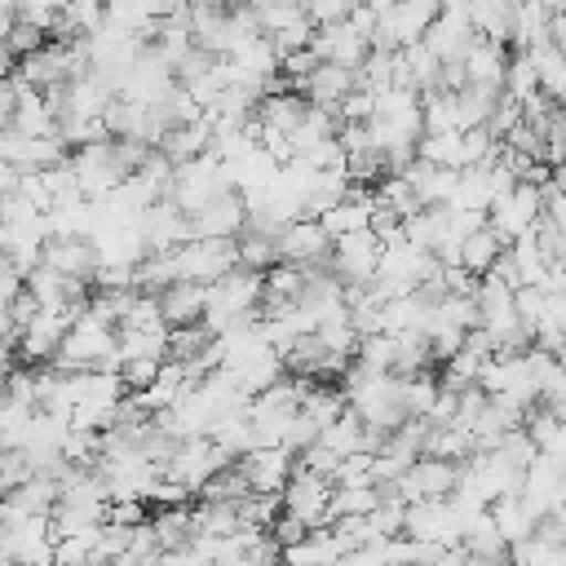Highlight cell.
Here are the masks:
<instances>
[{
	"mask_svg": "<svg viewBox=\"0 0 566 566\" xmlns=\"http://www.w3.org/2000/svg\"><path fill=\"white\" fill-rule=\"evenodd\" d=\"M71 323H75V314H71V310H40V314H35V323H27V327H22V336H18V358H22L27 367L53 363V354H57V345L66 340Z\"/></svg>",
	"mask_w": 566,
	"mask_h": 566,
	"instance_id": "52a82bcc",
	"label": "cell"
},
{
	"mask_svg": "<svg viewBox=\"0 0 566 566\" xmlns=\"http://www.w3.org/2000/svg\"><path fill=\"white\" fill-rule=\"evenodd\" d=\"M22 88H27V80H22L18 71L0 80V124H13V115H18V102H22Z\"/></svg>",
	"mask_w": 566,
	"mask_h": 566,
	"instance_id": "1f68e13d",
	"label": "cell"
},
{
	"mask_svg": "<svg viewBox=\"0 0 566 566\" xmlns=\"http://www.w3.org/2000/svg\"><path fill=\"white\" fill-rule=\"evenodd\" d=\"M318 442L345 460V455H354V451H367V424H363V416L349 407L345 416H336V420L318 433Z\"/></svg>",
	"mask_w": 566,
	"mask_h": 566,
	"instance_id": "603a6c76",
	"label": "cell"
},
{
	"mask_svg": "<svg viewBox=\"0 0 566 566\" xmlns=\"http://www.w3.org/2000/svg\"><path fill=\"white\" fill-rule=\"evenodd\" d=\"M504 248H509V243H504V239H500L491 226H478V230H473V234L460 243L455 265H460V270H469L473 279H486V274L495 270V261L504 256Z\"/></svg>",
	"mask_w": 566,
	"mask_h": 566,
	"instance_id": "e0dca14e",
	"label": "cell"
},
{
	"mask_svg": "<svg viewBox=\"0 0 566 566\" xmlns=\"http://www.w3.org/2000/svg\"><path fill=\"white\" fill-rule=\"evenodd\" d=\"M478 40V31H473V22H469V13H451V9H442L438 13V22L424 31V44L442 57V62H460L464 53H469V44Z\"/></svg>",
	"mask_w": 566,
	"mask_h": 566,
	"instance_id": "4fadbf2b",
	"label": "cell"
},
{
	"mask_svg": "<svg viewBox=\"0 0 566 566\" xmlns=\"http://www.w3.org/2000/svg\"><path fill=\"white\" fill-rule=\"evenodd\" d=\"M226 464H234L208 433H199V438H181V447H177V455L159 469L164 478H172V482H181V486H190V491H203Z\"/></svg>",
	"mask_w": 566,
	"mask_h": 566,
	"instance_id": "7a4b0ae2",
	"label": "cell"
},
{
	"mask_svg": "<svg viewBox=\"0 0 566 566\" xmlns=\"http://www.w3.org/2000/svg\"><path fill=\"white\" fill-rule=\"evenodd\" d=\"M18 195H22L31 208H40V212L53 208V195H49V186H44V172H22V177H18Z\"/></svg>",
	"mask_w": 566,
	"mask_h": 566,
	"instance_id": "4dcf8cb0",
	"label": "cell"
},
{
	"mask_svg": "<svg viewBox=\"0 0 566 566\" xmlns=\"http://www.w3.org/2000/svg\"><path fill=\"white\" fill-rule=\"evenodd\" d=\"M13 128H22L27 137H57V111L44 102L40 88H22V102H18V115H13Z\"/></svg>",
	"mask_w": 566,
	"mask_h": 566,
	"instance_id": "ffe728a7",
	"label": "cell"
},
{
	"mask_svg": "<svg viewBox=\"0 0 566 566\" xmlns=\"http://www.w3.org/2000/svg\"><path fill=\"white\" fill-rule=\"evenodd\" d=\"M332 486H336L332 478L296 464L292 478H287V486H283V513L301 517L310 531L314 526H327L332 522Z\"/></svg>",
	"mask_w": 566,
	"mask_h": 566,
	"instance_id": "3957f363",
	"label": "cell"
},
{
	"mask_svg": "<svg viewBox=\"0 0 566 566\" xmlns=\"http://www.w3.org/2000/svg\"><path fill=\"white\" fill-rule=\"evenodd\" d=\"M150 531H155V539H159L164 553H168V548H186V544L195 539V517H190V509H181V504H164V509L150 517Z\"/></svg>",
	"mask_w": 566,
	"mask_h": 566,
	"instance_id": "cb8c5ba5",
	"label": "cell"
},
{
	"mask_svg": "<svg viewBox=\"0 0 566 566\" xmlns=\"http://www.w3.org/2000/svg\"><path fill=\"white\" fill-rule=\"evenodd\" d=\"M358 4H363V9H371V13L380 18V13H389V4H394V0H358Z\"/></svg>",
	"mask_w": 566,
	"mask_h": 566,
	"instance_id": "f35d334b",
	"label": "cell"
},
{
	"mask_svg": "<svg viewBox=\"0 0 566 566\" xmlns=\"http://www.w3.org/2000/svg\"><path fill=\"white\" fill-rule=\"evenodd\" d=\"M314 53L323 62H340V66H363V57L371 53V40L367 31H358L349 18L345 22H332V27H314Z\"/></svg>",
	"mask_w": 566,
	"mask_h": 566,
	"instance_id": "30bf717a",
	"label": "cell"
},
{
	"mask_svg": "<svg viewBox=\"0 0 566 566\" xmlns=\"http://www.w3.org/2000/svg\"><path fill=\"white\" fill-rule=\"evenodd\" d=\"M398 500L416 504V500H447L460 486V460H442V455H420L407 464V473L394 482Z\"/></svg>",
	"mask_w": 566,
	"mask_h": 566,
	"instance_id": "277c9868",
	"label": "cell"
},
{
	"mask_svg": "<svg viewBox=\"0 0 566 566\" xmlns=\"http://www.w3.org/2000/svg\"><path fill=\"white\" fill-rule=\"evenodd\" d=\"M44 40H49V31H44V27H35V22L18 18V22H13V31H9V35L0 40V44H4V49H9V53H13L18 62H22V57H31V53H35V49H40Z\"/></svg>",
	"mask_w": 566,
	"mask_h": 566,
	"instance_id": "4316f807",
	"label": "cell"
},
{
	"mask_svg": "<svg viewBox=\"0 0 566 566\" xmlns=\"http://www.w3.org/2000/svg\"><path fill=\"white\" fill-rule=\"evenodd\" d=\"M159 358H119V376H124V385H128V394H142V389H150L155 385V376H159Z\"/></svg>",
	"mask_w": 566,
	"mask_h": 566,
	"instance_id": "83f0119b",
	"label": "cell"
},
{
	"mask_svg": "<svg viewBox=\"0 0 566 566\" xmlns=\"http://www.w3.org/2000/svg\"><path fill=\"white\" fill-rule=\"evenodd\" d=\"M18 177H22V168H13V164H4V159H0V203L18 190Z\"/></svg>",
	"mask_w": 566,
	"mask_h": 566,
	"instance_id": "8d00e7d4",
	"label": "cell"
},
{
	"mask_svg": "<svg viewBox=\"0 0 566 566\" xmlns=\"http://www.w3.org/2000/svg\"><path fill=\"white\" fill-rule=\"evenodd\" d=\"M150 9V18H181L190 0H142Z\"/></svg>",
	"mask_w": 566,
	"mask_h": 566,
	"instance_id": "d590c367",
	"label": "cell"
},
{
	"mask_svg": "<svg viewBox=\"0 0 566 566\" xmlns=\"http://www.w3.org/2000/svg\"><path fill=\"white\" fill-rule=\"evenodd\" d=\"M509 57H513V49H509V44H500V40H491V35H478V40L469 44V53L460 57V66H464V84L504 88Z\"/></svg>",
	"mask_w": 566,
	"mask_h": 566,
	"instance_id": "8fae6325",
	"label": "cell"
},
{
	"mask_svg": "<svg viewBox=\"0 0 566 566\" xmlns=\"http://www.w3.org/2000/svg\"><path fill=\"white\" fill-rule=\"evenodd\" d=\"M562 270H566V265H562Z\"/></svg>",
	"mask_w": 566,
	"mask_h": 566,
	"instance_id": "ab89813d",
	"label": "cell"
},
{
	"mask_svg": "<svg viewBox=\"0 0 566 566\" xmlns=\"http://www.w3.org/2000/svg\"><path fill=\"white\" fill-rule=\"evenodd\" d=\"M35 314H40V301H35V292H31V287H22V292L9 301V318H13V327L22 332L27 323H35Z\"/></svg>",
	"mask_w": 566,
	"mask_h": 566,
	"instance_id": "836d02e7",
	"label": "cell"
},
{
	"mask_svg": "<svg viewBox=\"0 0 566 566\" xmlns=\"http://www.w3.org/2000/svg\"><path fill=\"white\" fill-rule=\"evenodd\" d=\"M234 464L243 469V478H248V486L256 495H283V486H287V478L296 469V451H287V447H252Z\"/></svg>",
	"mask_w": 566,
	"mask_h": 566,
	"instance_id": "ba28073f",
	"label": "cell"
},
{
	"mask_svg": "<svg viewBox=\"0 0 566 566\" xmlns=\"http://www.w3.org/2000/svg\"><path fill=\"white\" fill-rule=\"evenodd\" d=\"M27 150H31V137L13 124H0V159L13 168H27Z\"/></svg>",
	"mask_w": 566,
	"mask_h": 566,
	"instance_id": "f546056e",
	"label": "cell"
},
{
	"mask_svg": "<svg viewBox=\"0 0 566 566\" xmlns=\"http://www.w3.org/2000/svg\"><path fill=\"white\" fill-rule=\"evenodd\" d=\"M119 358H159L168 363V323L159 327H115Z\"/></svg>",
	"mask_w": 566,
	"mask_h": 566,
	"instance_id": "7402d4cb",
	"label": "cell"
},
{
	"mask_svg": "<svg viewBox=\"0 0 566 566\" xmlns=\"http://www.w3.org/2000/svg\"><path fill=\"white\" fill-rule=\"evenodd\" d=\"M13 71H18V57H13V53L0 44V80H4V75H13Z\"/></svg>",
	"mask_w": 566,
	"mask_h": 566,
	"instance_id": "74e56055",
	"label": "cell"
},
{
	"mask_svg": "<svg viewBox=\"0 0 566 566\" xmlns=\"http://www.w3.org/2000/svg\"><path fill=\"white\" fill-rule=\"evenodd\" d=\"M217 336L208 332V323H181L168 327V363H195Z\"/></svg>",
	"mask_w": 566,
	"mask_h": 566,
	"instance_id": "d4e9b609",
	"label": "cell"
},
{
	"mask_svg": "<svg viewBox=\"0 0 566 566\" xmlns=\"http://www.w3.org/2000/svg\"><path fill=\"white\" fill-rule=\"evenodd\" d=\"M159 310H164V323L168 327H181V323H203V310H208V283H190V279H177L159 292Z\"/></svg>",
	"mask_w": 566,
	"mask_h": 566,
	"instance_id": "9a60e30c",
	"label": "cell"
},
{
	"mask_svg": "<svg viewBox=\"0 0 566 566\" xmlns=\"http://www.w3.org/2000/svg\"><path fill=\"white\" fill-rule=\"evenodd\" d=\"M491 517H495L500 535L509 539V548H513V544H522V539H531V535H535V526H539V513L522 500V491H517V495L495 500V504H491Z\"/></svg>",
	"mask_w": 566,
	"mask_h": 566,
	"instance_id": "d6986e66",
	"label": "cell"
},
{
	"mask_svg": "<svg viewBox=\"0 0 566 566\" xmlns=\"http://www.w3.org/2000/svg\"><path fill=\"white\" fill-rule=\"evenodd\" d=\"M332 243H336V239L323 230L318 217H292V221L279 230V252H283V261H292V265H301V270L327 265V261H332Z\"/></svg>",
	"mask_w": 566,
	"mask_h": 566,
	"instance_id": "8992f818",
	"label": "cell"
},
{
	"mask_svg": "<svg viewBox=\"0 0 566 566\" xmlns=\"http://www.w3.org/2000/svg\"><path fill=\"white\" fill-rule=\"evenodd\" d=\"M460 548H464L469 557H478V562H509V539L500 535V526H495L491 509H482V513L464 526Z\"/></svg>",
	"mask_w": 566,
	"mask_h": 566,
	"instance_id": "ac0fdd59",
	"label": "cell"
},
{
	"mask_svg": "<svg viewBox=\"0 0 566 566\" xmlns=\"http://www.w3.org/2000/svg\"><path fill=\"white\" fill-rule=\"evenodd\" d=\"M168 261H172V279L217 283L221 274H230L239 265V248H234V239H186L168 252Z\"/></svg>",
	"mask_w": 566,
	"mask_h": 566,
	"instance_id": "6da1fadb",
	"label": "cell"
},
{
	"mask_svg": "<svg viewBox=\"0 0 566 566\" xmlns=\"http://www.w3.org/2000/svg\"><path fill=\"white\" fill-rule=\"evenodd\" d=\"M310 111V97L296 93V88H279V93H265L256 102V124L261 128H279V133H292Z\"/></svg>",
	"mask_w": 566,
	"mask_h": 566,
	"instance_id": "2e32d148",
	"label": "cell"
},
{
	"mask_svg": "<svg viewBox=\"0 0 566 566\" xmlns=\"http://www.w3.org/2000/svg\"><path fill=\"white\" fill-rule=\"evenodd\" d=\"M234 248H239V265H248V270H256V274H265V270H274V265L283 261L279 234H265V230H252V226L239 230Z\"/></svg>",
	"mask_w": 566,
	"mask_h": 566,
	"instance_id": "44dd1931",
	"label": "cell"
},
{
	"mask_svg": "<svg viewBox=\"0 0 566 566\" xmlns=\"http://www.w3.org/2000/svg\"><path fill=\"white\" fill-rule=\"evenodd\" d=\"M380 239L371 234V226L367 230H354V234H340L336 243H332V270H336V279L345 283V287H354V283H371L376 279V265H380Z\"/></svg>",
	"mask_w": 566,
	"mask_h": 566,
	"instance_id": "5b68a950",
	"label": "cell"
},
{
	"mask_svg": "<svg viewBox=\"0 0 566 566\" xmlns=\"http://www.w3.org/2000/svg\"><path fill=\"white\" fill-rule=\"evenodd\" d=\"M358 88V71L354 66H340V62H318V71L301 84V93L314 102V106H340L349 93Z\"/></svg>",
	"mask_w": 566,
	"mask_h": 566,
	"instance_id": "5bb4252c",
	"label": "cell"
},
{
	"mask_svg": "<svg viewBox=\"0 0 566 566\" xmlns=\"http://www.w3.org/2000/svg\"><path fill=\"white\" fill-rule=\"evenodd\" d=\"M106 522H119V526H142V522H150V517H146V500H111Z\"/></svg>",
	"mask_w": 566,
	"mask_h": 566,
	"instance_id": "d6a6232c",
	"label": "cell"
},
{
	"mask_svg": "<svg viewBox=\"0 0 566 566\" xmlns=\"http://www.w3.org/2000/svg\"><path fill=\"white\" fill-rule=\"evenodd\" d=\"M44 265L75 274V279H93L97 274V243L88 234H49L44 239Z\"/></svg>",
	"mask_w": 566,
	"mask_h": 566,
	"instance_id": "7c38bea8",
	"label": "cell"
},
{
	"mask_svg": "<svg viewBox=\"0 0 566 566\" xmlns=\"http://www.w3.org/2000/svg\"><path fill=\"white\" fill-rule=\"evenodd\" d=\"M270 535L279 539V548H287V544L305 539V535H310V526H305L301 517H292V513H279V517H274V526H270Z\"/></svg>",
	"mask_w": 566,
	"mask_h": 566,
	"instance_id": "e575fe53",
	"label": "cell"
},
{
	"mask_svg": "<svg viewBox=\"0 0 566 566\" xmlns=\"http://www.w3.org/2000/svg\"><path fill=\"white\" fill-rule=\"evenodd\" d=\"M190 217V234L195 239H239V230L248 226V203L239 190H221L212 203H203Z\"/></svg>",
	"mask_w": 566,
	"mask_h": 566,
	"instance_id": "9c48e42d",
	"label": "cell"
},
{
	"mask_svg": "<svg viewBox=\"0 0 566 566\" xmlns=\"http://www.w3.org/2000/svg\"><path fill=\"white\" fill-rule=\"evenodd\" d=\"M354 9H358V0H305V18H310L314 27H332V22H345Z\"/></svg>",
	"mask_w": 566,
	"mask_h": 566,
	"instance_id": "f1b7e54d",
	"label": "cell"
},
{
	"mask_svg": "<svg viewBox=\"0 0 566 566\" xmlns=\"http://www.w3.org/2000/svg\"><path fill=\"white\" fill-rule=\"evenodd\" d=\"M380 504V486L376 482H358V486H332V517H349V513H371Z\"/></svg>",
	"mask_w": 566,
	"mask_h": 566,
	"instance_id": "484cf974",
	"label": "cell"
}]
</instances>
